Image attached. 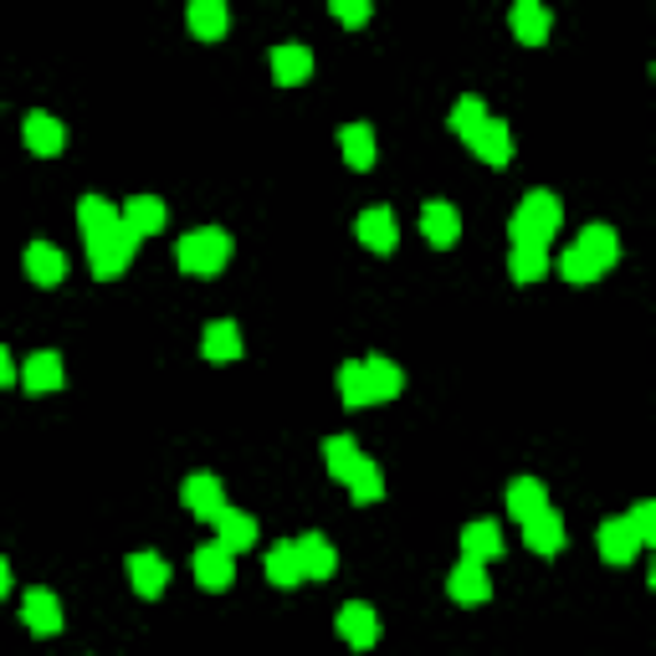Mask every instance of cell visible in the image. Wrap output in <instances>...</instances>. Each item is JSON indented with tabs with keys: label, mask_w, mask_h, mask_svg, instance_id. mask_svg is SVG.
Returning a JSON list of instances; mask_svg holds the SVG:
<instances>
[{
	"label": "cell",
	"mask_w": 656,
	"mask_h": 656,
	"mask_svg": "<svg viewBox=\"0 0 656 656\" xmlns=\"http://www.w3.org/2000/svg\"><path fill=\"white\" fill-rule=\"evenodd\" d=\"M343 482H349V498H354V503H380V498H385V472H380L370 457H359V467Z\"/></svg>",
	"instance_id": "obj_32"
},
{
	"label": "cell",
	"mask_w": 656,
	"mask_h": 656,
	"mask_svg": "<svg viewBox=\"0 0 656 656\" xmlns=\"http://www.w3.org/2000/svg\"><path fill=\"white\" fill-rule=\"evenodd\" d=\"M636 549H642V538L631 534L626 518H605V523H600V559H605V565H631Z\"/></svg>",
	"instance_id": "obj_21"
},
{
	"label": "cell",
	"mask_w": 656,
	"mask_h": 656,
	"mask_svg": "<svg viewBox=\"0 0 656 656\" xmlns=\"http://www.w3.org/2000/svg\"><path fill=\"white\" fill-rule=\"evenodd\" d=\"M21 385H26L31 395H46V390H62V385H67V370H62V354H57V349H42V354H31L26 364H21Z\"/></svg>",
	"instance_id": "obj_10"
},
{
	"label": "cell",
	"mask_w": 656,
	"mask_h": 656,
	"mask_svg": "<svg viewBox=\"0 0 656 656\" xmlns=\"http://www.w3.org/2000/svg\"><path fill=\"white\" fill-rule=\"evenodd\" d=\"M354 231H359V241H364L374 256H390V252H395V241H401V221H395V210H385V206L364 210V216L354 221Z\"/></svg>",
	"instance_id": "obj_5"
},
{
	"label": "cell",
	"mask_w": 656,
	"mask_h": 656,
	"mask_svg": "<svg viewBox=\"0 0 656 656\" xmlns=\"http://www.w3.org/2000/svg\"><path fill=\"white\" fill-rule=\"evenodd\" d=\"M359 364H364V390H370V405L374 401H395V395L405 390V374H401L395 359L370 354V359H359Z\"/></svg>",
	"instance_id": "obj_12"
},
{
	"label": "cell",
	"mask_w": 656,
	"mask_h": 656,
	"mask_svg": "<svg viewBox=\"0 0 656 656\" xmlns=\"http://www.w3.org/2000/svg\"><path fill=\"white\" fill-rule=\"evenodd\" d=\"M488 119V108H482V98H457V108H451V134H462V139H472V129Z\"/></svg>",
	"instance_id": "obj_37"
},
{
	"label": "cell",
	"mask_w": 656,
	"mask_h": 656,
	"mask_svg": "<svg viewBox=\"0 0 656 656\" xmlns=\"http://www.w3.org/2000/svg\"><path fill=\"white\" fill-rule=\"evenodd\" d=\"M339 395H343V405H354V411L370 405V390H364V364H359V359H349V364L339 370Z\"/></svg>",
	"instance_id": "obj_36"
},
{
	"label": "cell",
	"mask_w": 656,
	"mask_h": 656,
	"mask_svg": "<svg viewBox=\"0 0 656 656\" xmlns=\"http://www.w3.org/2000/svg\"><path fill=\"white\" fill-rule=\"evenodd\" d=\"M226 26H231V11L221 0H190V31L200 42H221Z\"/></svg>",
	"instance_id": "obj_28"
},
{
	"label": "cell",
	"mask_w": 656,
	"mask_h": 656,
	"mask_svg": "<svg viewBox=\"0 0 656 656\" xmlns=\"http://www.w3.org/2000/svg\"><path fill=\"white\" fill-rule=\"evenodd\" d=\"M11 380H21V370H15V359L6 354V343H0V390L11 385Z\"/></svg>",
	"instance_id": "obj_40"
},
{
	"label": "cell",
	"mask_w": 656,
	"mask_h": 656,
	"mask_svg": "<svg viewBox=\"0 0 656 656\" xmlns=\"http://www.w3.org/2000/svg\"><path fill=\"white\" fill-rule=\"evenodd\" d=\"M216 544H221V549H231V554H247L256 544V518L252 513H237V507H221V513H216Z\"/></svg>",
	"instance_id": "obj_14"
},
{
	"label": "cell",
	"mask_w": 656,
	"mask_h": 656,
	"mask_svg": "<svg viewBox=\"0 0 656 656\" xmlns=\"http://www.w3.org/2000/svg\"><path fill=\"white\" fill-rule=\"evenodd\" d=\"M334 626H339V636H343L349 646H359V652H370V646L380 642V615H374L364 600H349Z\"/></svg>",
	"instance_id": "obj_8"
},
{
	"label": "cell",
	"mask_w": 656,
	"mask_h": 656,
	"mask_svg": "<svg viewBox=\"0 0 656 656\" xmlns=\"http://www.w3.org/2000/svg\"><path fill=\"white\" fill-rule=\"evenodd\" d=\"M420 237L431 241V247H457V237H462V210L451 206V200H426V206H420Z\"/></svg>",
	"instance_id": "obj_6"
},
{
	"label": "cell",
	"mask_w": 656,
	"mask_h": 656,
	"mask_svg": "<svg viewBox=\"0 0 656 656\" xmlns=\"http://www.w3.org/2000/svg\"><path fill=\"white\" fill-rule=\"evenodd\" d=\"M467 144H472V154H478L482 164H492V170H507V160H513V134H507V123L492 119V113L472 129Z\"/></svg>",
	"instance_id": "obj_4"
},
{
	"label": "cell",
	"mask_w": 656,
	"mask_h": 656,
	"mask_svg": "<svg viewBox=\"0 0 656 656\" xmlns=\"http://www.w3.org/2000/svg\"><path fill=\"white\" fill-rule=\"evenodd\" d=\"M507 21H513V36H518V42H528V46H544V42H549V26H554L549 6H538V0H518Z\"/></svg>",
	"instance_id": "obj_22"
},
{
	"label": "cell",
	"mask_w": 656,
	"mask_h": 656,
	"mask_svg": "<svg viewBox=\"0 0 656 656\" xmlns=\"http://www.w3.org/2000/svg\"><path fill=\"white\" fill-rule=\"evenodd\" d=\"M21 615H26V631H36V636H57L62 631V600L52 595V590H42V584H31L26 590Z\"/></svg>",
	"instance_id": "obj_9"
},
{
	"label": "cell",
	"mask_w": 656,
	"mask_h": 656,
	"mask_svg": "<svg viewBox=\"0 0 656 656\" xmlns=\"http://www.w3.org/2000/svg\"><path fill=\"white\" fill-rule=\"evenodd\" d=\"M6 590H11V565L0 559V595H6Z\"/></svg>",
	"instance_id": "obj_41"
},
{
	"label": "cell",
	"mask_w": 656,
	"mask_h": 656,
	"mask_svg": "<svg viewBox=\"0 0 656 656\" xmlns=\"http://www.w3.org/2000/svg\"><path fill=\"white\" fill-rule=\"evenodd\" d=\"M503 554V528L492 518H478L462 528V559H472V565H492Z\"/></svg>",
	"instance_id": "obj_16"
},
{
	"label": "cell",
	"mask_w": 656,
	"mask_h": 656,
	"mask_svg": "<svg viewBox=\"0 0 656 656\" xmlns=\"http://www.w3.org/2000/svg\"><path fill=\"white\" fill-rule=\"evenodd\" d=\"M21 139H26L31 154L52 160V154H62V144H67V129H62L52 113H26V123H21Z\"/></svg>",
	"instance_id": "obj_17"
},
{
	"label": "cell",
	"mask_w": 656,
	"mask_h": 656,
	"mask_svg": "<svg viewBox=\"0 0 656 656\" xmlns=\"http://www.w3.org/2000/svg\"><path fill=\"white\" fill-rule=\"evenodd\" d=\"M26 277L36 287H57L67 277V256L52 247V241H31L26 247Z\"/></svg>",
	"instance_id": "obj_20"
},
{
	"label": "cell",
	"mask_w": 656,
	"mask_h": 656,
	"mask_svg": "<svg viewBox=\"0 0 656 656\" xmlns=\"http://www.w3.org/2000/svg\"><path fill=\"white\" fill-rule=\"evenodd\" d=\"M447 590H451V600H462V605H482V600L492 595V575H488V565H472V559H462V565L451 569Z\"/></svg>",
	"instance_id": "obj_19"
},
{
	"label": "cell",
	"mask_w": 656,
	"mask_h": 656,
	"mask_svg": "<svg viewBox=\"0 0 656 656\" xmlns=\"http://www.w3.org/2000/svg\"><path fill=\"white\" fill-rule=\"evenodd\" d=\"M559 272H565V283H569V287H590V283H600V277H605V272H600L595 262H590V256L580 252V247H569L565 262H559Z\"/></svg>",
	"instance_id": "obj_35"
},
{
	"label": "cell",
	"mask_w": 656,
	"mask_h": 656,
	"mask_svg": "<svg viewBox=\"0 0 656 656\" xmlns=\"http://www.w3.org/2000/svg\"><path fill=\"white\" fill-rule=\"evenodd\" d=\"M179 498H185V507H190L195 518H216V513L226 507V488H221V478H210V472H195V478H185Z\"/></svg>",
	"instance_id": "obj_11"
},
{
	"label": "cell",
	"mask_w": 656,
	"mask_h": 656,
	"mask_svg": "<svg viewBox=\"0 0 656 656\" xmlns=\"http://www.w3.org/2000/svg\"><path fill=\"white\" fill-rule=\"evenodd\" d=\"M134 252H139V237L129 231V226H113V231H103V237H92L88 241V267H92V277H119L129 262H134Z\"/></svg>",
	"instance_id": "obj_3"
},
{
	"label": "cell",
	"mask_w": 656,
	"mask_h": 656,
	"mask_svg": "<svg viewBox=\"0 0 656 656\" xmlns=\"http://www.w3.org/2000/svg\"><path fill=\"white\" fill-rule=\"evenodd\" d=\"M626 523H631V534L642 538V544H656V503H636L626 513Z\"/></svg>",
	"instance_id": "obj_38"
},
{
	"label": "cell",
	"mask_w": 656,
	"mask_h": 656,
	"mask_svg": "<svg viewBox=\"0 0 656 656\" xmlns=\"http://www.w3.org/2000/svg\"><path fill=\"white\" fill-rule=\"evenodd\" d=\"M195 580H200V590H226L237 580V554L221 549V544H200L195 549Z\"/></svg>",
	"instance_id": "obj_7"
},
{
	"label": "cell",
	"mask_w": 656,
	"mask_h": 656,
	"mask_svg": "<svg viewBox=\"0 0 656 656\" xmlns=\"http://www.w3.org/2000/svg\"><path fill=\"white\" fill-rule=\"evenodd\" d=\"M549 507V488L538 478H518L513 488H507V518H518V523H528L534 513H544Z\"/></svg>",
	"instance_id": "obj_27"
},
{
	"label": "cell",
	"mask_w": 656,
	"mask_h": 656,
	"mask_svg": "<svg viewBox=\"0 0 656 656\" xmlns=\"http://www.w3.org/2000/svg\"><path fill=\"white\" fill-rule=\"evenodd\" d=\"M359 457H364V451H359L354 436H328V441H324V462H328V472H334L339 482L359 467Z\"/></svg>",
	"instance_id": "obj_34"
},
{
	"label": "cell",
	"mask_w": 656,
	"mask_h": 656,
	"mask_svg": "<svg viewBox=\"0 0 656 656\" xmlns=\"http://www.w3.org/2000/svg\"><path fill=\"white\" fill-rule=\"evenodd\" d=\"M129 580H134V590L144 600H154V595H164V584H170V565H164L160 554L139 549V554H129Z\"/></svg>",
	"instance_id": "obj_23"
},
{
	"label": "cell",
	"mask_w": 656,
	"mask_h": 656,
	"mask_svg": "<svg viewBox=\"0 0 656 656\" xmlns=\"http://www.w3.org/2000/svg\"><path fill=\"white\" fill-rule=\"evenodd\" d=\"M293 549H298L303 580H334V569H339V554H334V544H328L324 534H303Z\"/></svg>",
	"instance_id": "obj_13"
},
{
	"label": "cell",
	"mask_w": 656,
	"mask_h": 656,
	"mask_svg": "<svg viewBox=\"0 0 656 656\" xmlns=\"http://www.w3.org/2000/svg\"><path fill=\"white\" fill-rule=\"evenodd\" d=\"M559 226H565L559 195L554 190H528L523 195V206L513 210V221H507V237H513V247H549Z\"/></svg>",
	"instance_id": "obj_1"
},
{
	"label": "cell",
	"mask_w": 656,
	"mask_h": 656,
	"mask_svg": "<svg viewBox=\"0 0 656 656\" xmlns=\"http://www.w3.org/2000/svg\"><path fill=\"white\" fill-rule=\"evenodd\" d=\"M507 272H513V283L534 287L538 277L549 272V252H544V247H513V252H507Z\"/></svg>",
	"instance_id": "obj_31"
},
{
	"label": "cell",
	"mask_w": 656,
	"mask_h": 656,
	"mask_svg": "<svg viewBox=\"0 0 656 656\" xmlns=\"http://www.w3.org/2000/svg\"><path fill=\"white\" fill-rule=\"evenodd\" d=\"M523 544H528L534 554H559L565 549V518H559L554 507L534 513V518L523 523Z\"/></svg>",
	"instance_id": "obj_24"
},
{
	"label": "cell",
	"mask_w": 656,
	"mask_h": 656,
	"mask_svg": "<svg viewBox=\"0 0 656 656\" xmlns=\"http://www.w3.org/2000/svg\"><path fill=\"white\" fill-rule=\"evenodd\" d=\"M575 247H580V252L590 256V262H595L600 272H611L615 262H621V237H615L611 226H600V221H595V226H584L580 237H575Z\"/></svg>",
	"instance_id": "obj_25"
},
{
	"label": "cell",
	"mask_w": 656,
	"mask_h": 656,
	"mask_svg": "<svg viewBox=\"0 0 656 656\" xmlns=\"http://www.w3.org/2000/svg\"><path fill=\"white\" fill-rule=\"evenodd\" d=\"M267 580L283 584V590L303 584V565H298V549H293V544H272L267 549Z\"/></svg>",
	"instance_id": "obj_33"
},
{
	"label": "cell",
	"mask_w": 656,
	"mask_h": 656,
	"mask_svg": "<svg viewBox=\"0 0 656 656\" xmlns=\"http://www.w3.org/2000/svg\"><path fill=\"white\" fill-rule=\"evenodd\" d=\"M123 221V210L113 206V200H103V195H83L77 200V226H83V237H103V231H113V226Z\"/></svg>",
	"instance_id": "obj_26"
},
{
	"label": "cell",
	"mask_w": 656,
	"mask_h": 656,
	"mask_svg": "<svg viewBox=\"0 0 656 656\" xmlns=\"http://www.w3.org/2000/svg\"><path fill=\"white\" fill-rule=\"evenodd\" d=\"M334 15L343 26H359V21H370V0H334Z\"/></svg>",
	"instance_id": "obj_39"
},
{
	"label": "cell",
	"mask_w": 656,
	"mask_h": 656,
	"mask_svg": "<svg viewBox=\"0 0 656 656\" xmlns=\"http://www.w3.org/2000/svg\"><path fill=\"white\" fill-rule=\"evenodd\" d=\"M175 262H179V272H190V277H216V272L231 262V237H226L221 226L185 231L175 247Z\"/></svg>",
	"instance_id": "obj_2"
},
{
	"label": "cell",
	"mask_w": 656,
	"mask_h": 656,
	"mask_svg": "<svg viewBox=\"0 0 656 656\" xmlns=\"http://www.w3.org/2000/svg\"><path fill=\"white\" fill-rule=\"evenodd\" d=\"M200 354L206 359H237L241 354V328L231 324V318L206 324V334H200Z\"/></svg>",
	"instance_id": "obj_30"
},
{
	"label": "cell",
	"mask_w": 656,
	"mask_h": 656,
	"mask_svg": "<svg viewBox=\"0 0 656 656\" xmlns=\"http://www.w3.org/2000/svg\"><path fill=\"white\" fill-rule=\"evenodd\" d=\"M164 221H170V210H164L160 195H134V200H123V226H129L139 241L164 231Z\"/></svg>",
	"instance_id": "obj_18"
},
{
	"label": "cell",
	"mask_w": 656,
	"mask_h": 656,
	"mask_svg": "<svg viewBox=\"0 0 656 656\" xmlns=\"http://www.w3.org/2000/svg\"><path fill=\"white\" fill-rule=\"evenodd\" d=\"M339 150H343V164H349V170H370L374 164V129L370 123H343Z\"/></svg>",
	"instance_id": "obj_29"
},
{
	"label": "cell",
	"mask_w": 656,
	"mask_h": 656,
	"mask_svg": "<svg viewBox=\"0 0 656 656\" xmlns=\"http://www.w3.org/2000/svg\"><path fill=\"white\" fill-rule=\"evenodd\" d=\"M308 73H314V52H308L303 42L272 46V77H277L283 88H298V83H308Z\"/></svg>",
	"instance_id": "obj_15"
}]
</instances>
